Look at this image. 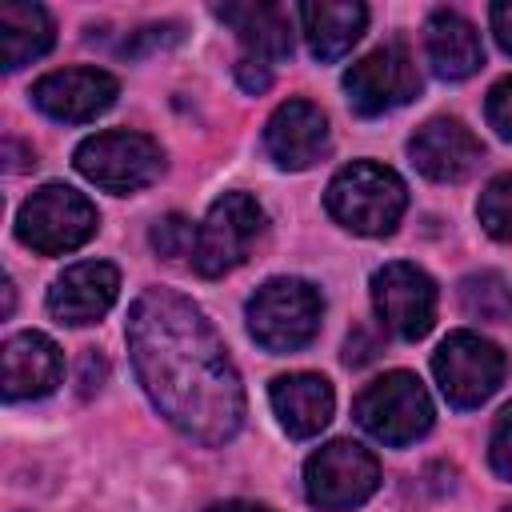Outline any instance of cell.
Segmentation results:
<instances>
[{"mask_svg": "<svg viewBox=\"0 0 512 512\" xmlns=\"http://www.w3.org/2000/svg\"><path fill=\"white\" fill-rule=\"evenodd\" d=\"M132 368L156 412L200 444H228L244 424L240 372L208 316L172 288H144L128 308Z\"/></svg>", "mask_w": 512, "mask_h": 512, "instance_id": "1", "label": "cell"}, {"mask_svg": "<svg viewBox=\"0 0 512 512\" xmlns=\"http://www.w3.org/2000/svg\"><path fill=\"white\" fill-rule=\"evenodd\" d=\"M324 204L340 228L356 236H388L408 208V188L392 168L376 160H352L328 180Z\"/></svg>", "mask_w": 512, "mask_h": 512, "instance_id": "2", "label": "cell"}, {"mask_svg": "<svg viewBox=\"0 0 512 512\" xmlns=\"http://www.w3.org/2000/svg\"><path fill=\"white\" fill-rule=\"evenodd\" d=\"M248 332L268 352H296L320 332L324 296L296 276H276L256 288V296L244 308Z\"/></svg>", "mask_w": 512, "mask_h": 512, "instance_id": "3", "label": "cell"}, {"mask_svg": "<svg viewBox=\"0 0 512 512\" xmlns=\"http://www.w3.org/2000/svg\"><path fill=\"white\" fill-rule=\"evenodd\" d=\"M100 228V216L92 200L68 184H44L36 188L16 216V236L40 256H60L80 244H88Z\"/></svg>", "mask_w": 512, "mask_h": 512, "instance_id": "4", "label": "cell"}, {"mask_svg": "<svg viewBox=\"0 0 512 512\" xmlns=\"http://www.w3.org/2000/svg\"><path fill=\"white\" fill-rule=\"evenodd\" d=\"M76 168L96 188H104L112 196H132V192L148 188L164 172V152L144 132L112 128V132L88 136L76 148Z\"/></svg>", "mask_w": 512, "mask_h": 512, "instance_id": "5", "label": "cell"}, {"mask_svg": "<svg viewBox=\"0 0 512 512\" xmlns=\"http://www.w3.org/2000/svg\"><path fill=\"white\" fill-rule=\"evenodd\" d=\"M356 420L380 444L404 448L432 428V400L412 372H384L356 396Z\"/></svg>", "mask_w": 512, "mask_h": 512, "instance_id": "6", "label": "cell"}, {"mask_svg": "<svg viewBox=\"0 0 512 512\" xmlns=\"http://www.w3.org/2000/svg\"><path fill=\"white\" fill-rule=\"evenodd\" d=\"M264 232V208L248 192H224L196 228L192 264L200 276H224L240 268Z\"/></svg>", "mask_w": 512, "mask_h": 512, "instance_id": "7", "label": "cell"}, {"mask_svg": "<svg viewBox=\"0 0 512 512\" xmlns=\"http://www.w3.org/2000/svg\"><path fill=\"white\" fill-rule=\"evenodd\" d=\"M380 488L376 456L356 440H332L304 464V492L324 512H352Z\"/></svg>", "mask_w": 512, "mask_h": 512, "instance_id": "8", "label": "cell"}, {"mask_svg": "<svg viewBox=\"0 0 512 512\" xmlns=\"http://www.w3.org/2000/svg\"><path fill=\"white\" fill-rule=\"evenodd\" d=\"M432 372H436V384H440V392L452 408H476L500 388V380L508 372V360L480 332H452L436 348Z\"/></svg>", "mask_w": 512, "mask_h": 512, "instance_id": "9", "label": "cell"}, {"mask_svg": "<svg viewBox=\"0 0 512 512\" xmlns=\"http://www.w3.org/2000/svg\"><path fill=\"white\" fill-rule=\"evenodd\" d=\"M344 92L356 116H384L408 104L420 92V72H416L412 52L400 40L372 48L344 72Z\"/></svg>", "mask_w": 512, "mask_h": 512, "instance_id": "10", "label": "cell"}, {"mask_svg": "<svg viewBox=\"0 0 512 512\" xmlns=\"http://www.w3.org/2000/svg\"><path fill=\"white\" fill-rule=\"evenodd\" d=\"M372 308L384 328L404 340H420L436 320V284L424 268L392 260L372 272Z\"/></svg>", "mask_w": 512, "mask_h": 512, "instance_id": "11", "label": "cell"}, {"mask_svg": "<svg viewBox=\"0 0 512 512\" xmlns=\"http://www.w3.org/2000/svg\"><path fill=\"white\" fill-rule=\"evenodd\" d=\"M120 96V84L104 68H60L32 84V104L64 124H88L108 112Z\"/></svg>", "mask_w": 512, "mask_h": 512, "instance_id": "12", "label": "cell"}, {"mask_svg": "<svg viewBox=\"0 0 512 512\" xmlns=\"http://www.w3.org/2000/svg\"><path fill=\"white\" fill-rule=\"evenodd\" d=\"M408 156L412 164L436 180V184H456L464 176H472L484 160V144L476 140V132L468 124H460L456 116H436L424 128H416V136L408 140Z\"/></svg>", "mask_w": 512, "mask_h": 512, "instance_id": "13", "label": "cell"}, {"mask_svg": "<svg viewBox=\"0 0 512 512\" xmlns=\"http://www.w3.org/2000/svg\"><path fill=\"white\" fill-rule=\"evenodd\" d=\"M120 292V272L108 260H80L64 268L48 288V312L60 324H96Z\"/></svg>", "mask_w": 512, "mask_h": 512, "instance_id": "14", "label": "cell"}, {"mask_svg": "<svg viewBox=\"0 0 512 512\" xmlns=\"http://www.w3.org/2000/svg\"><path fill=\"white\" fill-rule=\"evenodd\" d=\"M264 148L288 172L312 168L328 152V116L312 100H288L264 124Z\"/></svg>", "mask_w": 512, "mask_h": 512, "instance_id": "15", "label": "cell"}, {"mask_svg": "<svg viewBox=\"0 0 512 512\" xmlns=\"http://www.w3.org/2000/svg\"><path fill=\"white\" fill-rule=\"evenodd\" d=\"M4 400H36L48 396L64 376V356L44 332H16L4 340Z\"/></svg>", "mask_w": 512, "mask_h": 512, "instance_id": "16", "label": "cell"}, {"mask_svg": "<svg viewBox=\"0 0 512 512\" xmlns=\"http://www.w3.org/2000/svg\"><path fill=\"white\" fill-rule=\"evenodd\" d=\"M268 400H272V412H276L280 428L296 440H308V436L324 432L328 420H332V408H336L332 384L316 372L276 376L272 388H268Z\"/></svg>", "mask_w": 512, "mask_h": 512, "instance_id": "17", "label": "cell"}, {"mask_svg": "<svg viewBox=\"0 0 512 512\" xmlns=\"http://www.w3.org/2000/svg\"><path fill=\"white\" fill-rule=\"evenodd\" d=\"M424 48H428V64L440 80H468L484 64V44H480L476 24L452 8H440L428 16Z\"/></svg>", "mask_w": 512, "mask_h": 512, "instance_id": "18", "label": "cell"}, {"mask_svg": "<svg viewBox=\"0 0 512 512\" xmlns=\"http://www.w3.org/2000/svg\"><path fill=\"white\" fill-rule=\"evenodd\" d=\"M216 16L236 32V40L244 44V56L260 60V64H276L292 56V20L288 8L280 4H220Z\"/></svg>", "mask_w": 512, "mask_h": 512, "instance_id": "19", "label": "cell"}, {"mask_svg": "<svg viewBox=\"0 0 512 512\" xmlns=\"http://www.w3.org/2000/svg\"><path fill=\"white\" fill-rule=\"evenodd\" d=\"M300 24L316 60H340L364 36L368 8L356 0H316L300 4Z\"/></svg>", "mask_w": 512, "mask_h": 512, "instance_id": "20", "label": "cell"}, {"mask_svg": "<svg viewBox=\"0 0 512 512\" xmlns=\"http://www.w3.org/2000/svg\"><path fill=\"white\" fill-rule=\"evenodd\" d=\"M52 16L40 4H0V68L16 72L52 48Z\"/></svg>", "mask_w": 512, "mask_h": 512, "instance_id": "21", "label": "cell"}, {"mask_svg": "<svg viewBox=\"0 0 512 512\" xmlns=\"http://www.w3.org/2000/svg\"><path fill=\"white\" fill-rule=\"evenodd\" d=\"M460 308L472 320H512V284L500 272H472L460 280Z\"/></svg>", "mask_w": 512, "mask_h": 512, "instance_id": "22", "label": "cell"}, {"mask_svg": "<svg viewBox=\"0 0 512 512\" xmlns=\"http://www.w3.org/2000/svg\"><path fill=\"white\" fill-rule=\"evenodd\" d=\"M476 216L492 240L512 244V172H500L484 184V192L476 200Z\"/></svg>", "mask_w": 512, "mask_h": 512, "instance_id": "23", "label": "cell"}, {"mask_svg": "<svg viewBox=\"0 0 512 512\" xmlns=\"http://www.w3.org/2000/svg\"><path fill=\"white\" fill-rule=\"evenodd\" d=\"M152 248L168 260H180V256H192L196 252V228L184 220V216H164L156 220L152 228Z\"/></svg>", "mask_w": 512, "mask_h": 512, "instance_id": "24", "label": "cell"}, {"mask_svg": "<svg viewBox=\"0 0 512 512\" xmlns=\"http://www.w3.org/2000/svg\"><path fill=\"white\" fill-rule=\"evenodd\" d=\"M488 460H492L496 476L512 480V404H504V408H500V416H496V424H492Z\"/></svg>", "mask_w": 512, "mask_h": 512, "instance_id": "25", "label": "cell"}, {"mask_svg": "<svg viewBox=\"0 0 512 512\" xmlns=\"http://www.w3.org/2000/svg\"><path fill=\"white\" fill-rule=\"evenodd\" d=\"M484 112H488V124L496 128V136L512 140V76H504L500 84H492Z\"/></svg>", "mask_w": 512, "mask_h": 512, "instance_id": "26", "label": "cell"}, {"mask_svg": "<svg viewBox=\"0 0 512 512\" xmlns=\"http://www.w3.org/2000/svg\"><path fill=\"white\" fill-rule=\"evenodd\" d=\"M236 80H240L244 92H264V88L272 84V64H260V60H252V56H240Z\"/></svg>", "mask_w": 512, "mask_h": 512, "instance_id": "27", "label": "cell"}, {"mask_svg": "<svg viewBox=\"0 0 512 512\" xmlns=\"http://www.w3.org/2000/svg\"><path fill=\"white\" fill-rule=\"evenodd\" d=\"M492 32H496V44L512 56V0H504V4H492Z\"/></svg>", "mask_w": 512, "mask_h": 512, "instance_id": "28", "label": "cell"}, {"mask_svg": "<svg viewBox=\"0 0 512 512\" xmlns=\"http://www.w3.org/2000/svg\"><path fill=\"white\" fill-rule=\"evenodd\" d=\"M208 512H272L268 504H252V500H224V504H212Z\"/></svg>", "mask_w": 512, "mask_h": 512, "instance_id": "29", "label": "cell"}, {"mask_svg": "<svg viewBox=\"0 0 512 512\" xmlns=\"http://www.w3.org/2000/svg\"><path fill=\"white\" fill-rule=\"evenodd\" d=\"M12 300H16L12 296V280H4V316H12Z\"/></svg>", "mask_w": 512, "mask_h": 512, "instance_id": "30", "label": "cell"}, {"mask_svg": "<svg viewBox=\"0 0 512 512\" xmlns=\"http://www.w3.org/2000/svg\"><path fill=\"white\" fill-rule=\"evenodd\" d=\"M504 512H512V504H504Z\"/></svg>", "mask_w": 512, "mask_h": 512, "instance_id": "31", "label": "cell"}]
</instances>
